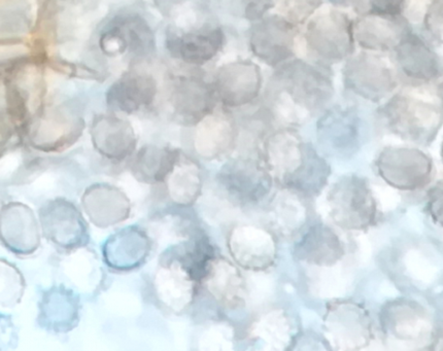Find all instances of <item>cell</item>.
Here are the masks:
<instances>
[{"instance_id": "obj_1", "label": "cell", "mask_w": 443, "mask_h": 351, "mask_svg": "<svg viewBox=\"0 0 443 351\" xmlns=\"http://www.w3.org/2000/svg\"><path fill=\"white\" fill-rule=\"evenodd\" d=\"M262 161L274 183L305 199L319 196L331 175V166L324 155L290 129L266 138Z\"/></svg>"}, {"instance_id": "obj_2", "label": "cell", "mask_w": 443, "mask_h": 351, "mask_svg": "<svg viewBox=\"0 0 443 351\" xmlns=\"http://www.w3.org/2000/svg\"><path fill=\"white\" fill-rule=\"evenodd\" d=\"M275 74L276 92L282 107L295 123L321 110L333 95L328 72L302 60L287 61Z\"/></svg>"}, {"instance_id": "obj_3", "label": "cell", "mask_w": 443, "mask_h": 351, "mask_svg": "<svg viewBox=\"0 0 443 351\" xmlns=\"http://www.w3.org/2000/svg\"><path fill=\"white\" fill-rule=\"evenodd\" d=\"M330 218L348 231H366L377 224L378 203L366 178L345 174L330 188L328 195Z\"/></svg>"}, {"instance_id": "obj_4", "label": "cell", "mask_w": 443, "mask_h": 351, "mask_svg": "<svg viewBox=\"0 0 443 351\" xmlns=\"http://www.w3.org/2000/svg\"><path fill=\"white\" fill-rule=\"evenodd\" d=\"M379 114L391 133L419 145H429L441 127V110L437 105L409 93L393 96Z\"/></svg>"}, {"instance_id": "obj_5", "label": "cell", "mask_w": 443, "mask_h": 351, "mask_svg": "<svg viewBox=\"0 0 443 351\" xmlns=\"http://www.w3.org/2000/svg\"><path fill=\"white\" fill-rule=\"evenodd\" d=\"M216 183L230 203L240 208H250L268 198L274 181L262 159L240 155L229 159L221 166Z\"/></svg>"}, {"instance_id": "obj_6", "label": "cell", "mask_w": 443, "mask_h": 351, "mask_svg": "<svg viewBox=\"0 0 443 351\" xmlns=\"http://www.w3.org/2000/svg\"><path fill=\"white\" fill-rule=\"evenodd\" d=\"M374 169L387 185L403 192L425 189L434 175L431 155L409 146L384 147L374 161Z\"/></svg>"}, {"instance_id": "obj_7", "label": "cell", "mask_w": 443, "mask_h": 351, "mask_svg": "<svg viewBox=\"0 0 443 351\" xmlns=\"http://www.w3.org/2000/svg\"><path fill=\"white\" fill-rule=\"evenodd\" d=\"M304 37L307 49L323 62L337 63L354 53L353 21L337 10L314 15L307 23Z\"/></svg>"}, {"instance_id": "obj_8", "label": "cell", "mask_w": 443, "mask_h": 351, "mask_svg": "<svg viewBox=\"0 0 443 351\" xmlns=\"http://www.w3.org/2000/svg\"><path fill=\"white\" fill-rule=\"evenodd\" d=\"M363 123L354 107L333 106L318 121L317 136L322 151L329 157L348 160L363 143Z\"/></svg>"}, {"instance_id": "obj_9", "label": "cell", "mask_w": 443, "mask_h": 351, "mask_svg": "<svg viewBox=\"0 0 443 351\" xmlns=\"http://www.w3.org/2000/svg\"><path fill=\"white\" fill-rule=\"evenodd\" d=\"M379 321L383 335L394 342L427 344L433 335V321L428 310L410 299L387 302L380 310Z\"/></svg>"}, {"instance_id": "obj_10", "label": "cell", "mask_w": 443, "mask_h": 351, "mask_svg": "<svg viewBox=\"0 0 443 351\" xmlns=\"http://www.w3.org/2000/svg\"><path fill=\"white\" fill-rule=\"evenodd\" d=\"M345 87L362 98L378 102L397 88L395 70L384 58L361 53L348 60L343 68Z\"/></svg>"}, {"instance_id": "obj_11", "label": "cell", "mask_w": 443, "mask_h": 351, "mask_svg": "<svg viewBox=\"0 0 443 351\" xmlns=\"http://www.w3.org/2000/svg\"><path fill=\"white\" fill-rule=\"evenodd\" d=\"M227 246L233 262L247 271H266L273 266L277 256L273 233L258 225L234 226L228 234Z\"/></svg>"}, {"instance_id": "obj_12", "label": "cell", "mask_w": 443, "mask_h": 351, "mask_svg": "<svg viewBox=\"0 0 443 351\" xmlns=\"http://www.w3.org/2000/svg\"><path fill=\"white\" fill-rule=\"evenodd\" d=\"M152 285L158 302L175 314L190 310L200 288L182 264L163 253L153 275Z\"/></svg>"}, {"instance_id": "obj_13", "label": "cell", "mask_w": 443, "mask_h": 351, "mask_svg": "<svg viewBox=\"0 0 443 351\" xmlns=\"http://www.w3.org/2000/svg\"><path fill=\"white\" fill-rule=\"evenodd\" d=\"M327 335L342 349H360L372 339L368 311L353 301L329 303L324 316Z\"/></svg>"}, {"instance_id": "obj_14", "label": "cell", "mask_w": 443, "mask_h": 351, "mask_svg": "<svg viewBox=\"0 0 443 351\" xmlns=\"http://www.w3.org/2000/svg\"><path fill=\"white\" fill-rule=\"evenodd\" d=\"M297 28L284 17L272 16L256 24L249 35V47L254 55L269 66L290 61L295 55Z\"/></svg>"}, {"instance_id": "obj_15", "label": "cell", "mask_w": 443, "mask_h": 351, "mask_svg": "<svg viewBox=\"0 0 443 351\" xmlns=\"http://www.w3.org/2000/svg\"><path fill=\"white\" fill-rule=\"evenodd\" d=\"M170 102L178 123L195 126L214 112L217 95L213 84L198 76H178L173 81Z\"/></svg>"}, {"instance_id": "obj_16", "label": "cell", "mask_w": 443, "mask_h": 351, "mask_svg": "<svg viewBox=\"0 0 443 351\" xmlns=\"http://www.w3.org/2000/svg\"><path fill=\"white\" fill-rule=\"evenodd\" d=\"M213 86L217 99L225 106L240 107L258 97L262 86L261 71L252 62L230 63L218 70Z\"/></svg>"}, {"instance_id": "obj_17", "label": "cell", "mask_w": 443, "mask_h": 351, "mask_svg": "<svg viewBox=\"0 0 443 351\" xmlns=\"http://www.w3.org/2000/svg\"><path fill=\"white\" fill-rule=\"evenodd\" d=\"M224 45L225 34L220 27H204L181 34L169 32L166 38V48L173 58L195 66L213 60Z\"/></svg>"}, {"instance_id": "obj_18", "label": "cell", "mask_w": 443, "mask_h": 351, "mask_svg": "<svg viewBox=\"0 0 443 351\" xmlns=\"http://www.w3.org/2000/svg\"><path fill=\"white\" fill-rule=\"evenodd\" d=\"M293 255L299 262L327 268L344 258L345 246L331 227L317 223L308 227L296 241Z\"/></svg>"}, {"instance_id": "obj_19", "label": "cell", "mask_w": 443, "mask_h": 351, "mask_svg": "<svg viewBox=\"0 0 443 351\" xmlns=\"http://www.w3.org/2000/svg\"><path fill=\"white\" fill-rule=\"evenodd\" d=\"M154 247L150 234L139 226H130L117 232L105 244L107 264L118 271H133L147 261Z\"/></svg>"}, {"instance_id": "obj_20", "label": "cell", "mask_w": 443, "mask_h": 351, "mask_svg": "<svg viewBox=\"0 0 443 351\" xmlns=\"http://www.w3.org/2000/svg\"><path fill=\"white\" fill-rule=\"evenodd\" d=\"M394 51L399 69L413 83H430L441 75V64L437 54L410 30L403 36Z\"/></svg>"}, {"instance_id": "obj_21", "label": "cell", "mask_w": 443, "mask_h": 351, "mask_svg": "<svg viewBox=\"0 0 443 351\" xmlns=\"http://www.w3.org/2000/svg\"><path fill=\"white\" fill-rule=\"evenodd\" d=\"M409 30L400 16L367 14L353 22L355 43L370 52L394 51Z\"/></svg>"}, {"instance_id": "obj_22", "label": "cell", "mask_w": 443, "mask_h": 351, "mask_svg": "<svg viewBox=\"0 0 443 351\" xmlns=\"http://www.w3.org/2000/svg\"><path fill=\"white\" fill-rule=\"evenodd\" d=\"M245 285L238 266L218 256L211 263L200 287L221 305L236 308L244 303Z\"/></svg>"}, {"instance_id": "obj_23", "label": "cell", "mask_w": 443, "mask_h": 351, "mask_svg": "<svg viewBox=\"0 0 443 351\" xmlns=\"http://www.w3.org/2000/svg\"><path fill=\"white\" fill-rule=\"evenodd\" d=\"M182 151L170 145L150 143L136 149L130 159L133 178L145 185H163L181 158Z\"/></svg>"}, {"instance_id": "obj_24", "label": "cell", "mask_w": 443, "mask_h": 351, "mask_svg": "<svg viewBox=\"0 0 443 351\" xmlns=\"http://www.w3.org/2000/svg\"><path fill=\"white\" fill-rule=\"evenodd\" d=\"M166 197L178 208H190L203 191V174L198 161L182 152L181 158L163 184Z\"/></svg>"}, {"instance_id": "obj_25", "label": "cell", "mask_w": 443, "mask_h": 351, "mask_svg": "<svg viewBox=\"0 0 443 351\" xmlns=\"http://www.w3.org/2000/svg\"><path fill=\"white\" fill-rule=\"evenodd\" d=\"M157 94V84L150 74L132 72L125 75L109 92V102L126 113L149 108Z\"/></svg>"}, {"instance_id": "obj_26", "label": "cell", "mask_w": 443, "mask_h": 351, "mask_svg": "<svg viewBox=\"0 0 443 351\" xmlns=\"http://www.w3.org/2000/svg\"><path fill=\"white\" fill-rule=\"evenodd\" d=\"M193 138V149L201 160L213 161L221 158L234 145L236 134L229 121L207 115L197 125Z\"/></svg>"}, {"instance_id": "obj_27", "label": "cell", "mask_w": 443, "mask_h": 351, "mask_svg": "<svg viewBox=\"0 0 443 351\" xmlns=\"http://www.w3.org/2000/svg\"><path fill=\"white\" fill-rule=\"evenodd\" d=\"M85 204L94 223L103 227L125 222L132 211L127 195L113 187L93 189L86 195Z\"/></svg>"}, {"instance_id": "obj_28", "label": "cell", "mask_w": 443, "mask_h": 351, "mask_svg": "<svg viewBox=\"0 0 443 351\" xmlns=\"http://www.w3.org/2000/svg\"><path fill=\"white\" fill-rule=\"evenodd\" d=\"M95 143L106 158L115 162L131 159L137 148L134 128L123 120H109L95 135Z\"/></svg>"}, {"instance_id": "obj_29", "label": "cell", "mask_w": 443, "mask_h": 351, "mask_svg": "<svg viewBox=\"0 0 443 351\" xmlns=\"http://www.w3.org/2000/svg\"><path fill=\"white\" fill-rule=\"evenodd\" d=\"M112 37L119 42L121 51L135 57H145L155 50V37L144 19L136 14L119 17L112 28Z\"/></svg>"}, {"instance_id": "obj_30", "label": "cell", "mask_w": 443, "mask_h": 351, "mask_svg": "<svg viewBox=\"0 0 443 351\" xmlns=\"http://www.w3.org/2000/svg\"><path fill=\"white\" fill-rule=\"evenodd\" d=\"M304 200L300 195L284 189L275 195L269 206V214L276 231L288 236L304 227L307 219Z\"/></svg>"}, {"instance_id": "obj_31", "label": "cell", "mask_w": 443, "mask_h": 351, "mask_svg": "<svg viewBox=\"0 0 443 351\" xmlns=\"http://www.w3.org/2000/svg\"><path fill=\"white\" fill-rule=\"evenodd\" d=\"M290 322L280 309L268 310L259 315L249 327L248 337L257 343L265 344L269 349L280 348L287 342Z\"/></svg>"}, {"instance_id": "obj_32", "label": "cell", "mask_w": 443, "mask_h": 351, "mask_svg": "<svg viewBox=\"0 0 443 351\" xmlns=\"http://www.w3.org/2000/svg\"><path fill=\"white\" fill-rule=\"evenodd\" d=\"M323 5V0H284L286 19L296 24L311 19Z\"/></svg>"}, {"instance_id": "obj_33", "label": "cell", "mask_w": 443, "mask_h": 351, "mask_svg": "<svg viewBox=\"0 0 443 351\" xmlns=\"http://www.w3.org/2000/svg\"><path fill=\"white\" fill-rule=\"evenodd\" d=\"M407 0H360V8H367V14L400 16Z\"/></svg>"}, {"instance_id": "obj_34", "label": "cell", "mask_w": 443, "mask_h": 351, "mask_svg": "<svg viewBox=\"0 0 443 351\" xmlns=\"http://www.w3.org/2000/svg\"><path fill=\"white\" fill-rule=\"evenodd\" d=\"M227 342V331L224 325H208L200 334L198 344L200 349H220L219 344Z\"/></svg>"}, {"instance_id": "obj_35", "label": "cell", "mask_w": 443, "mask_h": 351, "mask_svg": "<svg viewBox=\"0 0 443 351\" xmlns=\"http://www.w3.org/2000/svg\"><path fill=\"white\" fill-rule=\"evenodd\" d=\"M274 3L275 0H242L244 17L252 21L261 20Z\"/></svg>"}, {"instance_id": "obj_36", "label": "cell", "mask_w": 443, "mask_h": 351, "mask_svg": "<svg viewBox=\"0 0 443 351\" xmlns=\"http://www.w3.org/2000/svg\"><path fill=\"white\" fill-rule=\"evenodd\" d=\"M428 212L436 225L442 224V185L439 182L428 192Z\"/></svg>"}, {"instance_id": "obj_37", "label": "cell", "mask_w": 443, "mask_h": 351, "mask_svg": "<svg viewBox=\"0 0 443 351\" xmlns=\"http://www.w3.org/2000/svg\"><path fill=\"white\" fill-rule=\"evenodd\" d=\"M426 24L428 30L441 38L442 30V0H433V3L429 6V11L426 17Z\"/></svg>"}, {"instance_id": "obj_38", "label": "cell", "mask_w": 443, "mask_h": 351, "mask_svg": "<svg viewBox=\"0 0 443 351\" xmlns=\"http://www.w3.org/2000/svg\"><path fill=\"white\" fill-rule=\"evenodd\" d=\"M329 2L337 7L356 6L357 8H360V0H329Z\"/></svg>"}]
</instances>
